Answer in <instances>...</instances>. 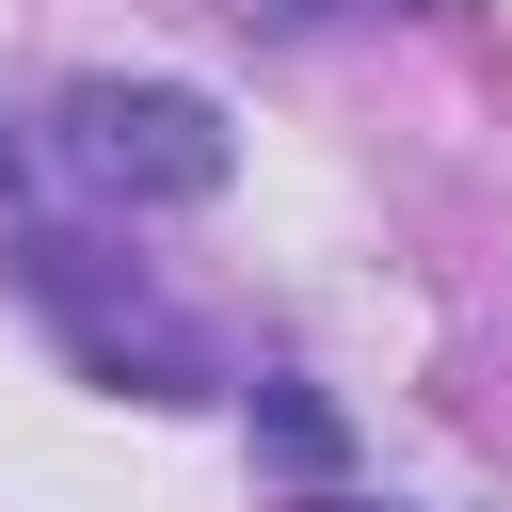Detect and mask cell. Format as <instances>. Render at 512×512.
Returning <instances> with one entry per match:
<instances>
[{"label":"cell","mask_w":512,"mask_h":512,"mask_svg":"<svg viewBox=\"0 0 512 512\" xmlns=\"http://www.w3.org/2000/svg\"><path fill=\"white\" fill-rule=\"evenodd\" d=\"M256 432H272V464H304V480L336 464V416H320L304 384H256Z\"/></svg>","instance_id":"obj_2"},{"label":"cell","mask_w":512,"mask_h":512,"mask_svg":"<svg viewBox=\"0 0 512 512\" xmlns=\"http://www.w3.org/2000/svg\"><path fill=\"white\" fill-rule=\"evenodd\" d=\"M320 512H352V496H320Z\"/></svg>","instance_id":"obj_3"},{"label":"cell","mask_w":512,"mask_h":512,"mask_svg":"<svg viewBox=\"0 0 512 512\" xmlns=\"http://www.w3.org/2000/svg\"><path fill=\"white\" fill-rule=\"evenodd\" d=\"M64 160H80L112 208H192V192L240 176V144H224V112H208L192 80H80V96H64Z\"/></svg>","instance_id":"obj_1"}]
</instances>
